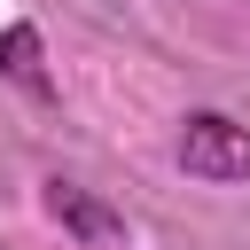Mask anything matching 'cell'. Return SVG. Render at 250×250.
I'll use <instances>...</instances> for the list:
<instances>
[{"label":"cell","mask_w":250,"mask_h":250,"mask_svg":"<svg viewBox=\"0 0 250 250\" xmlns=\"http://www.w3.org/2000/svg\"><path fill=\"white\" fill-rule=\"evenodd\" d=\"M180 172L211 180V188H242L250 180V125H234L227 109H195L180 125Z\"/></svg>","instance_id":"obj_1"},{"label":"cell","mask_w":250,"mask_h":250,"mask_svg":"<svg viewBox=\"0 0 250 250\" xmlns=\"http://www.w3.org/2000/svg\"><path fill=\"white\" fill-rule=\"evenodd\" d=\"M47 211H55L86 250H125V219H117L102 195H86L78 180H47Z\"/></svg>","instance_id":"obj_2"},{"label":"cell","mask_w":250,"mask_h":250,"mask_svg":"<svg viewBox=\"0 0 250 250\" xmlns=\"http://www.w3.org/2000/svg\"><path fill=\"white\" fill-rule=\"evenodd\" d=\"M0 78H16L31 102H47L55 86H47V47H39V31L31 23H8L0 31Z\"/></svg>","instance_id":"obj_3"}]
</instances>
